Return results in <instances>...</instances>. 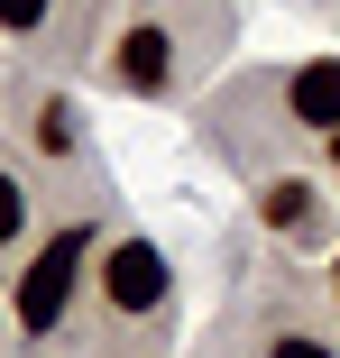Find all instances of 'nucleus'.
Segmentation results:
<instances>
[{
    "mask_svg": "<svg viewBox=\"0 0 340 358\" xmlns=\"http://www.w3.org/2000/svg\"><path fill=\"white\" fill-rule=\"evenodd\" d=\"M83 257H92V230H55V239L28 257V275H19V331H28V340H46V331L64 322V303H74V275H83Z\"/></svg>",
    "mask_w": 340,
    "mask_h": 358,
    "instance_id": "1",
    "label": "nucleus"
},
{
    "mask_svg": "<svg viewBox=\"0 0 340 358\" xmlns=\"http://www.w3.org/2000/svg\"><path fill=\"white\" fill-rule=\"evenodd\" d=\"M166 257L148 248V239H111L101 248V294H111V313H157L166 303Z\"/></svg>",
    "mask_w": 340,
    "mask_h": 358,
    "instance_id": "2",
    "label": "nucleus"
},
{
    "mask_svg": "<svg viewBox=\"0 0 340 358\" xmlns=\"http://www.w3.org/2000/svg\"><path fill=\"white\" fill-rule=\"evenodd\" d=\"M166 46H175V37H166L157 19H139V28L111 46V83H120V92H166V64H175Z\"/></svg>",
    "mask_w": 340,
    "mask_h": 358,
    "instance_id": "3",
    "label": "nucleus"
},
{
    "mask_svg": "<svg viewBox=\"0 0 340 358\" xmlns=\"http://www.w3.org/2000/svg\"><path fill=\"white\" fill-rule=\"evenodd\" d=\"M285 110L304 120V129H340V55H313V64H295V83H285Z\"/></svg>",
    "mask_w": 340,
    "mask_h": 358,
    "instance_id": "4",
    "label": "nucleus"
},
{
    "mask_svg": "<svg viewBox=\"0 0 340 358\" xmlns=\"http://www.w3.org/2000/svg\"><path fill=\"white\" fill-rule=\"evenodd\" d=\"M257 221H267V230H304V221H313V193H304L295 175L267 184V193H257Z\"/></svg>",
    "mask_w": 340,
    "mask_h": 358,
    "instance_id": "5",
    "label": "nucleus"
},
{
    "mask_svg": "<svg viewBox=\"0 0 340 358\" xmlns=\"http://www.w3.org/2000/svg\"><path fill=\"white\" fill-rule=\"evenodd\" d=\"M37 148H46V157H74V110H64V101L37 110Z\"/></svg>",
    "mask_w": 340,
    "mask_h": 358,
    "instance_id": "6",
    "label": "nucleus"
},
{
    "mask_svg": "<svg viewBox=\"0 0 340 358\" xmlns=\"http://www.w3.org/2000/svg\"><path fill=\"white\" fill-rule=\"evenodd\" d=\"M19 221H28V184H19L10 166H0V248L19 239Z\"/></svg>",
    "mask_w": 340,
    "mask_h": 358,
    "instance_id": "7",
    "label": "nucleus"
},
{
    "mask_svg": "<svg viewBox=\"0 0 340 358\" xmlns=\"http://www.w3.org/2000/svg\"><path fill=\"white\" fill-rule=\"evenodd\" d=\"M267 358H331V340H313V331H276V340H267Z\"/></svg>",
    "mask_w": 340,
    "mask_h": 358,
    "instance_id": "8",
    "label": "nucleus"
},
{
    "mask_svg": "<svg viewBox=\"0 0 340 358\" xmlns=\"http://www.w3.org/2000/svg\"><path fill=\"white\" fill-rule=\"evenodd\" d=\"M46 10H55V0H0V28H37Z\"/></svg>",
    "mask_w": 340,
    "mask_h": 358,
    "instance_id": "9",
    "label": "nucleus"
},
{
    "mask_svg": "<svg viewBox=\"0 0 340 358\" xmlns=\"http://www.w3.org/2000/svg\"><path fill=\"white\" fill-rule=\"evenodd\" d=\"M331 166H340V129H331Z\"/></svg>",
    "mask_w": 340,
    "mask_h": 358,
    "instance_id": "10",
    "label": "nucleus"
},
{
    "mask_svg": "<svg viewBox=\"0 0 340 358\" xmlns=\"http://www.w3.org/2000/svg\"><path fill=\"white\" fill-rule=\"evenodd\" d=\"M331 294H340V257H331Z\"/></svg>",
    "mask_w": 340,
    "mask_h": 358,
    "instance_id": "11",
    "label": "nucleus"
}]
</instances>
